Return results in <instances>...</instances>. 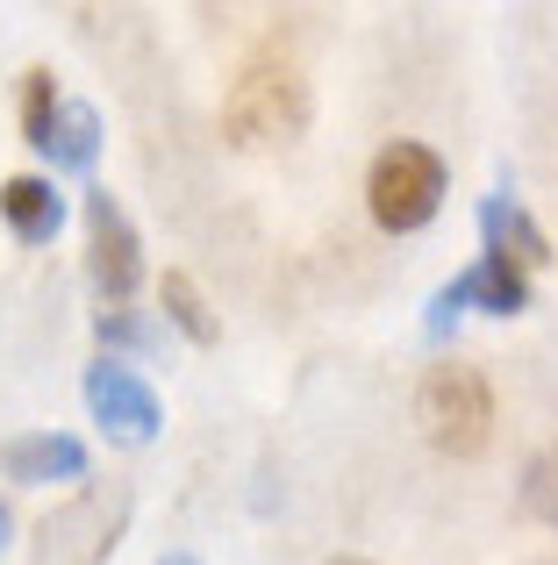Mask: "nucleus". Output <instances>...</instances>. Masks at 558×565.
Masks as SVG:
<instances>
[{"instance_id": "15", "label": "nucleus", "mask_w": 558, "mask_h": 565, "mask_svg": "<svg viewBox=\"0 0 558 565\" xmlns=\"http://www.w3.org/2000/svg\"><path fill=\"white\" fill-rule=\"evenodd\" d=\"M51 115H57V86H51V72H29V86H22V137H29V143H43Z\"/></svg>"}, {"instance_id": "8", "label": "nucleus", "mask_w": 558, "mask_h": 565, "mask_svg": "<svg viewBox=\"0 0 558 565\" xmlns=\"http://www.w3.org/2000/svg\"><path fill=\"white\" fill-rule=\"evenodd\" d=\"M480 236H487V258H508V265H545L551 258V236L530 222V207L516 201V193H487L480 201Z\"/></svg>"}, {"instance_id": "18", "label": "nucleus", "mask_w": 558, "mask_h": 565, "mask_svg": "<svg viewBox=\"0 0 558 565\" xmlns=\"http://www.w3.org/2000/svg\"><path fill=\"white\" fill-rule=\"evenodd\" d=\"M0 544H8V509H0Z\"/></svg>"}, {"instance_id": "13", "label": "nucleus", "mask_w": 558, "mask_h": 565, "mask_svg": "<svg viewBox=\"0 0 558 565\" xmlns=\"http://www.w3.org/2000/svg\"><path fill=\"white\" fill-rule=\"evenodd\" d=\"M523 509L558 530V451H537L530 466H523Z\"/></svg>"}, {"instance_id": "6", "label": "nucleus", "mask_w": 558, "mask_h": 565, "mask_svg": "<svg viewBox=\"0 0 558 565\" xmlns=\"http://www.w3.org/2000/svg\"><path fill=\"white\" fill-rule=\"evenodd\" d=\"M86 408H94V423L108 429L115 444H151L158 437V394L115 359L86 365Z\"/></svg>"}, {"instance_id": "14", "label": "nucleus", "mask_w": 558, "mask_h": 565, "mask_svg": "<svg viewBox=\"0 0 558 565\" xmlns=\"http://www.w3.org/2000/svg\"><path fill=\"white\" fill-rule=\"evenodd\" d=\"M94 337H100V344H122V351H151L158 344V330L143 316H129V308H100Z\"/></svg>"}, {"instance_id": "16", "label": "nucleus", "mask_w": 558, "mask_h": 565, "mask_svg": "<svg viewBox=\"0 0 558 565\" xmlns=\"http://www.w3.org/2000/svg\"><path fill=\"white\" fill-rule=\"evenodd\" d=\"M158 565H201L194 552H172V558H158Z\"/></svg>"}, {"instance_id": "12", "label": "nucleus", "mask_w": 558, "mask_h": 565, "mask_svg": "<svg viewBox=\"0 0 558 565\" xmlns=\"http://www.w3.org/2000/svg\"><path fill=\"white\" fill-rule=\"evenodd\" d=\"M158 301H165V316H172V322L186 330V344H201V351H208L215 337H223V330H215V316H208V301H201V287H194L186 273H165V287H158Z\"/></svg>"}, {"instance_id": "11", "label": "nucleus", "mask_w": 558, "mask_h": 565, "mask_svg": "<svg viewBox=\"0 0 558 565\" xmlns=\"http://www.w3.org/2000/svg\"><path fill=\"white\" fill-rule=\"evenodd\" d=\"M36 151L51 158L57 172H94V158H100V115L86 108V100H57V115H51V129H43Z\"/></svg>"}, {"instance_id": "4", "label": "nucleus", "mask_w": 558, "mask_h": 565, "mask_svg": "<svg viewBox=\"0 0 558 565\" xmlns=\"http://www.w3.org/2000/svg\"><path fill=\"white\" fill-rule=\"evenodd\" d=\"M86 279H94L100 301H129L143 279V244H137V222L122 215L108 186L86 193Z\"/></svg>"}, {"instance_id": "9", "label": "nucleus", "mask_w": 558, "mask_h": 565, "mask_svg": "<svg viewBox=\"0 0 558 565\" xmlns=\"http://www.w3.org/2000/svg\"><path fill=\"white\" fill-rule=\"evenodd\" d=\"M0 466H8L22 487H36V480H86V444L65 437V429H43V437H14L8 451H0Z\"/></svg>"}, {"instance_id": "2", "label": "nucleus", "mask_w": 558, "mask_h": 565, "mask_svg": "<svg viewBox=\"0 0 558 565\" xmlns=\"http://www.w3.org/2000/svg\"><path fill=\"white\" fill-rule=\"evenodd\" d=\"M416 423H422V437L437 444L444 458H480L487 451V437H494V394H487V380L473 373V365H430L416 386Z\"/></svg>"}, {"instance_id": "3", "label": "nucleus", "mask_w": 558, "mask_h": 565, "mask_svg": "<svg viewBox=\"0 0 558 565\" xmlns=\"http://www.w3.org/2000/svg\"><path fill=\"white\" fill-rule=\"evenodd\" d=\"M365 207H373L379 230L408 236L444 207V158L430 143H387L373 158V180H365Z\"/></svg>"}, {"instance_id": "5", "label": "nucleus", "mask_w": 558, "mask_h": 565, "mask_svg": "<svg viewBox=\"0 0 558 565\" xmlns=\"http://www.w3.org/2000/svg\"><path fill=\"white\" fill-rule=\"evenodd\" d=\"M129 515V494L115 487V494H79L65 501L57 515H43L36 530V565H100L115 544V530H122Z\"/></svg>"}, {"instance_id": "17", "label": "nucleus", "mask_w": 558, "mask_h": 565, "mask_svg": "<svg viewBox=\"0 0 558 565\" xmlns=\"http://www.w3.org/2000/svg\"><path fill=\"white\" fill-rule=\"evenodd\" d=\"M330 565H373V558H330Z\"/></svg>"}, {"instance_id": "10", "label": "nucleus", "mask_w": 558, "mask_h": 565, "mask_svg": "<svg viewBox=\"0 0 558 565\" xmlns=\"http://www.w3.org/2000/svg\"><path fill=\"white\" fill-rule=\"evenodd\" d=\"M0 215H8V230L22 236V244H51L57 222H65V193L43 180V172H14V180L0 186Z\"/></svg>"}, {"instance_id": "7", "label": "nucleus", "mask_w": 558, "mask_h": 565, "mask_svg": "<svg viewBox=\"0 0 558 565\" xmlns=\"http://www.w3.org/2000/svg\"><path fill=\"white\" fill-rule=\"evenodd\" d=\"M444 301L459 308V316L465 308H480V316H523V308H530V273L508 265V258H473L444 287Z\"/></svg>"}, {"instance_id": "1", "label": "nucleus", "mask_w": 558, "mask_h": 565, "mask_svg": "<svg viewBox=\"0 0 558 565\" xmlns=\"http://www.w3.org/2000/svg\"><path fill=\"white\" fill-rule=\"evenodd\" d=\"M223 129H229V143H244V151L301 143V129H308V79L293 65H279V57L244 65V79L229 86V100H223Z\"/></svg>"}]
</instances>
